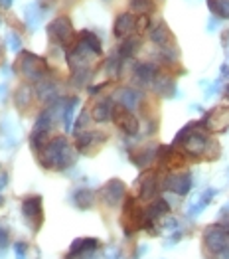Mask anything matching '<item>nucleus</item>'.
Masks as SVG:
<instances>
[{
    "label": "nucleus",
    "instance_id": "obj_1",
    "mask_svg": "<svg viewBox=\"0 0 229 259\" xmlns=\"http://www.w3.org/2000/svg\"><path fill=\"white\" fill-rule=\"evenodd\" d=\"M38 160L43 168H56L65 170L75 164L77 160V149H73L65 137H54L48 147L38 154Z\"/></svg>",
    "mask_w": 229,
    "mask_h": 259
},
{
    "label": "nucleus",
    "instance_id": "obj_2",
    "mask_svg": "<svg viewBox=\"0 0 229 259\" xmlns=\"http://www.w3.org/2000/svg\"><path fill=\"white\" fill-rule=\"evenodd\" d=\"M14 67H16V71H20L22 75L32 83H42V79L50 71L48 60L36 56V54H30V52H22Z\"/></svg>",
    "mask_w": 229,
    "mask_h": 259
},
{
    "label": "nucleus",
    "instance_id": "obj_3",
    "mask_svg": "<svg viewBox=\"0 0 229 259\" xmlns=\"http://www.w3.org/2000/svg\"><path fill=\"white\" fill-rule=\"evenodd\" d=\"M48 38L52 44L62 46L63 50H69L77 44V34L73 30V24L67 16H58L48 24Z\"/></svg>",
    "mask_w": 229,
    "mask_h": 259
},
{
    "label": "nucleus",
    "instance_id": "obj_4",
    "mask_svg": "<svg viewBox=\"0 0 229 259\" xmlns=\"http://www.w3.org/2000/svg\"><path fill=\"white\" fill-rule=\"evenodd\" d=\"M209 137L208 131L202 129L200 123L194 125V129L188 133V137L182 141V152L192 156V158H200L202 154H208V147H209Z\"/></svg>",
    "mask_w": 229,
    "mask_h": 259
},
{
    "label": "nucleus",
    "instance_id": "obj_5",
    "mask_svg": "<svg viewBox=\"0 0 229 259\" xmlns=\"http://www.w3.org/2000/svg\"><path fill=\"white\" fill-rule=\"evenodd\" d=\"M113 121H115V125L123 131L125 135H128V137H134V135L139 133V129H141V123H139V119L132 115V111L123 107L121 103H115V105H113Z\"/></svg>",
    "mask_w": 229,
    "mask_h": 259
},
{
    "label": "nucleus",
    "instance_id": "obj_6",
    "mask_svg": "<svg viewBox=\"0 0 229 259\" xmlns=\"http://www.w3.org/2000/svg\"><path fill=\"white\" fill-rule=\"evenodd\" d=\"M22 214L26 218V222L32 226L34 232L40 230L43 224V208H42V198L40 196H28L22 200Z\"/></svg>",
    "mask_w": 229,
    "mask_h": 259
},
{
    "label": "nucleus",
    "instance_id": "obj_7",
    "mask_svg": "<svg viewBox=\"0 0 229 259\" xmlns=\"http://www.w3.org/2000/svg\"><path fill=\"white\" fill-rule=\"evenodd\" d=\"M99 198H101V202H103L105 206H109V208L119 206V204L126 198L125 182H123V180H119V178L109 180L103 188L99 190Z\"/></svg>",
    "mask_w": 229,
    "mask_h": 259
},
{
    "label": "nucleus",
    "instance_id": "obj_8",
    "mask_svg": "<svg viewBox=\"0 0 229 259\" xmlns=\"http://www.w3.org/2000/svg\"><path fill=\"white\" fill-rule=\"evenodd\" d=\"M200 127L208 133H223L229 127V107H215L200 121Z\"/></svg>",
    "mask_w": 229,
    "mask_h": 259
},
{
    "label": "nucleus",
    "instance_id": "obj_9",
    "mask_svg": "<svg viewBox=\"0 0 229 259\" xmlns=\"http://www.w3.org/2000/svg\"><path fill=\"white\" fill-rule=\"evenodd\" d=\"M162 190H168V192H174L178 196H186L192 188V174L188 172H170L164 176L162 184H160Z\"/></svg>",
    "mask_w": 229,
    "mask_h": 259
},
{
    "label": "nucleus",
    "instance_id": "obj_10",
    "mask_svg": "<svg viewBox=\"0 0 229 259\" xmlns=\"http://www.w3.org/2000/svg\"><path fill=\"white\" fill-rule=\"evenodd\" d=\"M158 190H160V182H158L156 170H146L139 178V196H141V200H154Z\"/></svg>",
    "mask_w": 229,
    "mask_h": 259
},
{
    "label": "nucleus",
    "instance_id": "obj_11",
    "mask_svg": "<svg viewBox=\"0 0 229 259\" xmlns=\"http://www.w3.org/2000/svg\"><path fill=\"white\" fill-rule=\"evenodd\" d=\"M156 156H158V147L150 145V147H143V149H132L128 152V158L134 166L139 168H148L152 166V162H156Z\"/></svg>",
    "mask_w": 229,
    "mask_h": 259
},
{
    "label": "nucleus",
    "instance_id": "obj_12",
    "mask_svg": "<svg viewBox=\"0 0 229 259\" xmlns=\"http://www.w3.org/2000/svg\"><path fill=\"white\" fill-rule=\"evenodd\" d=\"M132 30H136V18H134L130 12L119 14L117 20H115V26H113V34H115V38H119V40L128 38V34H130Z\"/></svg>",
    "mask_w": 229,
    "mask_h": 259
},
{
    "label": "nucleus",
    "instance_id": "obj_13",
    "mask_svg": "<svg viewBox=\"0 0 229 259\" xmlns=\"http://www.w3.org/2000/svg\"><path fill=\"white\" fill-rule=\"evenodd\" d=\"M105 139V133H95V131H83V133H79L77 135V139H75V149L77 152H89L95 145H99V143H103Z\"/></svg>",
    "mask_w": 229,
    "mask_h": 259
},
{
    "label": "nucleus",
    "instance_id": "obj_14",
    "mask_svg": "<svg viewBox=\"0 0 229 259\" xmlns=\"http://www.w3.org/2000/svg\"><path fill=\"white\" fill-rule=\"evenodd\" d=\"M132 75H134V81H136V85L141 87H146L150 85V83H154V79H156V75H158V69L154 67L152 64H136L134 65V71H132Z\"/></svg>",
    "mask_w": 229,
    "mask_h": 259
},
{
    "label": "nucleus",
    "instance_id": "obj_15",
    "mask_svg": "<svg viewBox=\"0 0 229 259\" xmlns=\"http://www.w3.org/2000/svg\"><path fill=\"white\" fill-rule=\"evenodd\" d=\"M99 245H101V243H99V239H95V238L75 239V241H73V245H71V249H69V255H67V259L87 255V253H91V251L99 249Z\"/></svg>",
    "mask_w": 229,
    "mask_h": 259
},
{
    "label": "nucleus",
    "instance_id": "obj_16",
    "mask_svg": "<svg viewBox=\"0 0 229 259\" xmlns=\"http://www.w3.org/2000/svg\"><path fill=\"white\" fill-rule=\"evenodd\" d=\"M143 101V93L136 89V87H123L119 93H117V103H121L126 109H136Z\"/></svg>",
    "mask_w": 229,
    "mask_h": 259
},
{
    "label": "nucleus",
    "instance_id": "obj_17",
    "mask_svg": "<svg viewBox=\"0 0 229 259\" xmlns=\"http://www.w3.org/2000/svg\"><path fill=\"white\" fill-rule=\"evenodd\" d=\"M150 40L156 44V46H160V48H168V46H172L174 36H172L170 28H168L164 22H158V24L150 30Z\"/></svg>",
    "mask_w": 229,
    "mask_h": 259
},
{
    "label": "nucleus",
    "instance_id": "obj_18",
    "mask_svg": "<svg viewBox=\"0 0 229 259\" xmlns=\"http://www.w3.org/2000/svg\"><path fill=\"white\" fill-rule=\"evenodd\" d=\"M113 101L109 99V97H105L101 101H97L95 103V107L91 111V117H93V121H97V123H107L109 119H113Z\"/></svg>",
    "mask_w": 229,
    "mask_h": 259
},
{
    "label": "nucleus",
    "instance_id": "obj_19",
    "mask_svg": "<svg viewBox=\"0 0 229 259\" xmlns=\"http://www.w3.org/2000/svg\"><path fill=\"white\" fill-rule=\"evenodd\" d=\"M154 87H156V91H158L162 97H174V95H176V81H174V77L168 75V73L158 71V75H156V79H154Z\"/></svg>",
    "mask_w": 229,
    "mask_h": 259
},
{
    "label": "nucleus",
    "instance_id": "obj_20",
    "mask_svg": "<svg viewBox=\"0 0 229 259\" xmlns=\"http://www.w3.org/2000/svg\"><path fill=\"white\" fill-rule=\"evenodd\" d=\"M166 214H170V204H168L164 198H154V200L148 202V206H146V216L150 218L152 222L160 220V218L166 216Z\"/></svg>",
    "mask_w": 229,
    "mask_h": 259
},
{
    "label": "nucleus",
    "instance_id": "obj_21",
    "mask_svg": "<svg viewBox=\"0 0 229 259\" xmlns=\"http://www.w3.org/2000/svg\"><path fill=\"white\" fill-rule=\"evenodd\" d=\"M95 200H97V194H95L93 190H89V188H79V190L73 194V204H75L79 210H89V208H93Z\"/></svg>",
    "mask_w": 229,
    "mask_h": 259
},
{
    "label": "nucleus",
    "instance_id": "obj_22",
    "mask_svg": "<svg viewBox=\"0 0 229 259\" xmlns=\"http://www.w3.org/2000/svg\"><path fill=\"white\" fill-rule=\"evenodd\" d=\"M45 10L48 8H40V2H34V4H30L26 8V22H28V28L30 30H36L38 28V24L42 22Z\"/></svg>",
    "mask_w": 229,
    "mask_h": 259
},
{
    "label": "nucleus",
    "instance_id": "obj_23",
    "mask_svg": "<svg viewBox=\"0 0 229 259\" xmlns=\"http://www.w3.org/2000/svg\"><path fill=\"white\" fill-rule=\"evenodd\" d=\"M141 46H143V42H141V38H126V40H123V44L119 46V56L123 58V60H128V58H134L136 56V52L141 50Z\"/></svg>",
    "mask_w": 229,
    "mask_h": 259
},
{
    "label": "nucleus",
    "instance_id": "obj_24",
    "mask_svg": "<svg viewBox=\"0 0 229 259\" xmlns=\"http://www.w3.org/2000/svg\"><path fill=\"white\" fill-rule=\"evenodd\" d=\"M79 40L95 54V56H101L103 54V46H101V40H99V36L97 34H93L91 30H81V34H79Z\"/></svg>",
    "mask_w": 229,
    "mask_h": 259
},
{
    "label": "nucleus",
    "instance_id": "obj_25",
    "mask_svg": "<svg viewBox=\"0 0 229 259\" xmlns=\"http://www.w3.org/2000/svg\"><path fill=\"white\" fill-rule=\"evenodd\" d=\"M77 103H79L77 97H69V99L63 101L62 123H63V127H65V131L71 129V123H73V111H75V107H77Z\"/></svg>",
    "mask_w": 229,
    "mask_h": 259
},
{
    "label": "nucleus",
    "instance_id": "obj_26",
    "mask_svg": "<svg viewBox=\"0 0 229 259\" xmlns=\"http://www.w3.org/2000/svg\"><path fill=\"white\" fill-rule=\"evenodd\" d=\"M208 8L221 20H229V0H208Z\"/></svg>",
    "mask_w": 229,
    "mask_h": 259
},
{
    "label": "nucleus",
    "instance_id": "obj_27",
    "mask_svg": "<svg viewBox=\"0 0 229 259\" xmlns=\"http://www.w3.org/2000/svg\"><path fill=\"white\" fill-rule=\"evenodd\" d=\"M105 71H107L109 77H119L121 71H123V58H121L119 54L107 58V62H105Z\"/></svg>",
    "mask_w": 229,
    "mask_h": 259
},
{
    "label": "nucleus",
    "instance_id": "obj_28",
    "mask_svg": "<svg viewBox=\"0 0 229 259\" xmlns=\"http://www.w3.org/2000/svg\"><path fill=\"white\" fill-rule=\"evenodd\" d=\"M91 75H93V71H91L89 67H79V69H73V71H71V85L85 87L87 83H89Z\"/></svg>",
    "mask_w": 229,
    "mask_h": 259
},
{
    "label": "nucleus",
    "instance_id": "obj_29",
    "mask_svg": "<svg viewBox=\"0 0 229 259\" xmlns=\"http://www.w3.org/2000/svg\"><path fill=\"white\" fill-rule=\"evenodd\" d=\"M52 119H54V113H52V109H43L42 113L38 115L36 123H34V131H43V133H50V127H52Z\"/></svg>",
    "mask_w": 229,
    "mask_h": 259
},
{
    "label": "nucleus",
    "instance_id": "obj_30",
    "mask_svg": "<svg viewBox=\"0 0 229 259\" xmlns=\"http://www.w3.org/2000/svg\"><path fill=\"white\" fill-rule=\"evenodd\" d=\"M14 99H16V107L26 109L30 103H32V87H28V85L18 87V91H16Z\"/></svg>",
    "mask_w": 229,
    "mask_h": 259
},
{
    "label": "nucleus",
    "instance_id": "obj_31",
    "mask_svg": "<svg viewBox=\"0 0 229 259\" xmlns=\"http://www.w3.org/2000/svg\"><path fill=\"white\" fill-rule=\"evenodd\" d=\"M130 8L141 14H150L156 8V2L154 0H130Z\"/></svg>",
    "mask_w": 229,
    "mask_h": 259
},
{
    "label": "nucleus",
    "instance_id": "obj_32",
    "mask_svg": "<svg viewBox=\"0 0 229 259\" xmlns=\"http://www.w3.org/2000/svg\"><path fill=\"white\" fill-rule=\"evenodd\" d=\"M213 196H215V190H213V188H211V190H208V192H204L202 200H200V202H198L194 208H190V216H198V214H200V212H202V210L208 206L209 202L213 200Z\"/></svg>",
    "mask_w": 229,
    "mask_h": 259
},
{
    "label": "nucleus",
    "instance_id": "obj_33",
    "mask_svg": "<svg viewBox=\"0 0 229 259\" xmlns=\"http://www.w3.org/2000/svg\"><path fill=\"white\" fill-rule=\"evenodd\" d=\"M89 111H81L79 115H77V121H75V125H73V131H75V135H79V133H83V129L87 127V123H89Z\"/></svg>",
    "mask_w": 229,
    "mask_h": 259
},
{
    "label": "nucleus",
    "instance_id": "obj_34",
    "mask_svg": "<svg viewBox=\"0 0 229 259\" xmlns=\"http://www.w3.org/2000/svg\"><path fill=\"white\" fill-rule=\"evenodd\" d=\"M8 44H10L12 52H18V50H20V46H22L20 36H18L16 32H10V34H8Z\"/></svg>",
    "mask_w": 229,
    "mask_h": 259
},
{
    "label": "nucleus",
    "instance_id": "obj_35",
    "mask_svg": "<svg viewBox=\"0 0 229 259\" xmlns=\"http://www.w3.org/2000/svg\"><path fill=\"white\" fill-rule=\"evenodd\" d=\"M8 241H10V232L0 224V247H6Z\"/></svg>",
    "mask_w": 229,
    "mask_h": 259
},
{
    "label": "nucleus",
    "instance_id": "obj_36",
    "mask_svg": "<svg viewBox=\"0 0 229 259\" xmlns=\"http://www.w3.org/2000/svg\"><path fill=\"white\" fill-rule=\"evenodd\" d=\"M148 26H150V18H148V14H143V16L136 20V30L143 32V30H146Z\"/></svg>",
    "mask_w": 229,
    "mask_h": 259
},
{
    "label": "nucleus",
    "instance_id": "obj_37",
    "mask_svg": "<svg viewBox=\"0 0 229 259\" xmlns=\"http://www.w3.org/2000/svg\"><path fill=\"white\" fill-rule=\"evenodd\" d=\"M16 257H20V259H24L26 257V251H28V245L24 243V241H20V243H16Z\"/></svg>",
    "mask_w": 229,
    "mask_h": 259
},
{
    "label": "nucleus",
    "instance_id": "obj_38",
    "mask_svg": "<svg viewBox=\"0 0 229 259\" xmlns=\"http://www.w3.org/2000/svg\"><path fill=\"white\" fill-rule=\"evenodd\" d=\"M6 184H8V172H6V170L2 168V164H0V190H2Z\"/></svg>",
    "mask_w": 229,
    "mask_h": 259
},
{
    "label": "nucleus",
    "instance_id": "obj_39",
    "mask_svg": "<svg viewBox=\"0 0 229 259\" xmlns=\"http://www.w3.org/2000/svg\"><path fill=\"white\" fill-rule=\"evenodd\" d=\"M107 85V83H101V85H91L89 87V89H87V91H89V93H91V95H95V93H99V91H103V87Z\"/></svg>",
    "mask_w": 229,
    "mask_h": 259
},
{
    "label": "nucleus",
    "instance_id": "obj_40",
    "mask_svg": "<svg viewBox=\"0 0 229 259\" xmlns=\"http://www.w3.org/2000/svg\"><path fill=\"white\" fill-rule=\"evenodd\" d=\"M12 2H14V0H0V8H4V10H8V8L12 6Z\"/></svg>",
    "mask_w": 229,
    "mask_h": 259
},
{
    "label": "nucleus",
    "instance_id": "obj_41",
    "mask_svg": "<svg viewBox=\"0 0 229 259\" xmlns=\"http://www.w3.org/2000/svg\"><path fill=\"white\" fill-rule=\"evenodd\" d=\"M221 75H223V77H229V67H227V65H223V67H221Z\"/></svg>",
    "mask_w": 229,
    "mask_h": 259
},
{
    "label": "nucleus",
    "instance_id": "obj_42",
    "mask_svg": "<svg viewBox=\"0 0 229 259\" xmlns=\"http://www.w3.org/2000/svg\"><path fill=\"white\" fill-rule=\"evenodd\" d=\"M225 99H227V101H229V85L225 87Z\"/></svg>",
    "mask_w": 229,
    "mask_h": 259
},
{
    "label": "nucleus",
    "instance_id": "obj_43",
    "mask_svg": "<svg viewBox=\"0 0 229 259\" xmlns=\"http://www.w3.org/2000/svg\"><path fill=\"white\" fill-rule=\"evenodd\" d=\"M0 204H4V198H0Z\"/></svg>",
    "mask_w": 229,
    "mask_h": 259
},
{
    "label": "nucleus",
    "instance_id": "obj_44",
    "mask_svg": "<svg viewBox=\"0 0 229 259\" xmlns=\"http://www.w3.org/2000/svg\"><path fill=\"white\" fill-rule=\"evenodd\" d=\"M0 58H2V46H0Z\"/></svg>",
    "mask_w": 229,
    "mask_h": 259
}]
</instances>
